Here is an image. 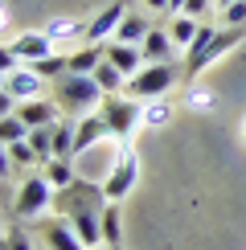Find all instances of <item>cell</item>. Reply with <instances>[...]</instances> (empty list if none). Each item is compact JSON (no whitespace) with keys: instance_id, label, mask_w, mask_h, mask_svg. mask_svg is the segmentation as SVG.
<instances>
[{"instance_id":"52a82bcc","label":"cell","mask_w":246,"mask_h":250,"mask_svg":"<svg viewBox=\"0 0 246 250\" xmlns=\"http://www.w3.org/2000/svg\"><path fill=\"white\" fill-rule=\"evenodd\" d=\"M127 13H131V8H127V0H115V4L99 8V17H90V25H86V37H82V41L107 45V41L119 33V25H123V17H127Z\"/></svg>"},{"instance_id":"836d02e7","label":"cell","mask_w":246,"mask_h":250,"mask_svg":"<svg viewBox=\"0 0 246 250\" xmlns=\"http://www.w3.org/2000/svg\"><path fill=\"white\" fill-rule=\"evenodd\" d=\"M242 140H246V119H242Z\"/></svg>"},{"instance_id":"7c38bea8","label":"cell","mask_w":246,"mask_h":250,"mask_svg":"<svg viewBox=\"0 0 246 250\" xmlns=\"http://www.w3.org/2000/svg\"><path fill=\"white\" fill-rule=\"evenodd\" d=\"M140 49H144V62H172L177 58V41H172L168 29H152L140 41Z\"/></svg>"},{"instance_id":"8fae6325","label":"cell","mask_w":246,"mask_h":250,"mask_svg":"<svg viewBox=\"0 0 246 250\" xmlns=\"http://www.w3.org/2000/svg\"><path fill=\"white\" fill-rule=\"evenodd\" d=\"M41 238H45V250H86V246H82V238H78V230L70 226V217L49 222Z\"/></svg>"},{"instance_id":"9c48e42d","label":"cell","mask_w":246,"mask_h":250,"mask_svg":"<svg viewBox=\"0 0 246 250\" xmlns=\"http://www.w3.org/2000/svg\"><path fill=\"white\" fill-rule=\"evenodd\" d=\"M8 45H13V54H17V58H25V62H41V58L54 54V37H49L45 29H29V33H17Z\"/></svg>"},{"instance_id":"ffe728a7","label":"cell","mask_w":246,"mask_h":250,"mask_svg":"<svg viewBox=\"0 0 246 250\" xmlns=\"http://www.w3.org/2000/svg\"><path fill=\"white\" fill-rule=\"evenodd\" d=\"M148 33H152L148 21H144L140 13H127V17H123V25H119V33L111 37V41H127V45H140V41L148 37Z\"/></svg>"},{"instance_id":"d4e9b609","label":"cell","mask_w":246,"mask_h":250,"mask_svg":"<svg viewBox=\"0 0 246 250\" xmlns=\"http://www.w3.org/2000/svg\"><path fill=\"white\" fill-rule=\"evenodd\" d=\"M184 107L197 111V115H205V111L218 107V95H213L209 86H189V95H184Z\"/></svg>"},{"instance_id":"44dd1931","label":"cell","mask_w":246,"mask_h":250,"mask_svg":"<svg viewBox=\"0 0 246 250\" xmlns=\"http://www.w3.org/2000/svg\"><path fill=\"white\" fill-rule=\"evenodd\" d=\"M168 123H172V103L164 95L144 103V127H168Z\"/></svg>"},{"instance_id":"d6986e66","label":"cell","mask_w":246,"mask_h":250,"mask_svg":"<svg viewBox=\"0 0 246 250\" xmlns=\"http://www.w3.org/2000/svg\"><path fill=\"white\" fill-rule=\"evenodd\" d=\"M168 33H172V41H177V49H189L193 41H197L201 25H197V17H184V13H177V21L168 25Z\"/></svg>"},{"instance_id":"4dcf8cb0","label":"cell","mask_w":246,"mask_h":250,"mask_svg":"<svg viewBox=\"0 0 246 250\" xmlns=\"http://www.w3.org/2000/svg\"><path fill=\"white\" fill-rule=\"evenodd\" d=\"M144 4H148L152 13H168V0H144Z\"/></svg>"},{"instance_id":"5bb4252c","label":"cell","mask_w":246,"mask_h":250,"mask_svg":"<svg viewBox=\"0 0 246 250\" xmlns=\"http://www.w3.org/2000/svg\"><path fill=\"white\" fill-rule=\"evenodd\" d=\"M95 82L102 86V95H119V90H127V74H123L115 62H107V58L95 66Z\"/></svg>"},{"instance_id":"2e32d148","label":"cell","mask_w":246,"mask_h":250,"mask_svg":"<svg viewBox=\"0 0 246 250\" xmlns=\"http://www.w3.org/2000/svg\"><path fill=\"white\" fill-rule=\"evenodd\" d=\"M86 25H90V21H78V17H49L45 21V33L54 41H70V37H86Z\"/></svg>"},{"instance_id":"e575fe53","label":"cell","mask_w":246,"mask_h":250,"mask_svg":"<svg viewBox=\"0 0 246 250\" xmlns=\"http://www.w3.org/2000/svg\"><path fill=\"white\" fill-rule=\"evenodd\" d=\"M107 250H123V246H107Z\"/></svg>"},{"instance_id":"83f0119b","label":"cell","mask_w":246,"mask_h":250,"mask_svg":"<svg viewBox=\"0 0 246 250\" xmlns=\"http://www.w3.org/2000/svg\"><path fill=\"white\" fill-rule=\"evenodd\" d=\"M4 250H33V238L25 230H17V226H8L4 230Z\"/></svg>"},{"instance_id":"8992f818","label":"cell","mask_w":246,"mask_h":250,"mask_svg":"<svg viewBox=\"0 0 246 250\" xmlns=\"http://www.w3.org/2000/svg\"><path fill=\"white\" fill-rule=\"evenodd\" d=\"M54 201H58V189L45 181V172H29L25 181H20V189H17L13 213L20 217V222H33V217H41Z\"/></svg>"},{"instance_id":"ba28073f","label":"cell","mask_w":246,"mask_h":250,"mask_svg":"<svg viewBox=\"0 0 246 250\" xmlns=\"http://www.w3.org/2000/svg\"><path fill=\"white\" fill-rule=\"evenodd\" d=\"M4 95L13 103H29V99H45V78L37 74L33 66L29 70H13V74H4Z\"/></svg>"},{"instance_id":"7402d4cb","label":"cell","mask_w":246,"mask_h":250,"mask_svg":"<svg viewBox=\"0 0 246 250\" xmlns=\"http://www.w3.org/2000/svg\"><path fill=\"white\" fill-rule=\"evenodd\" d=\"M29 140V123L17 115V111H8V115H0V144H20Z\"/></svg>"},{"instance_id":"1f68e13d","label":"cell","mask_w":246,"mask_h":250,"mask_svg":"<svg viewBox=\"0 0 246 250\" xmlns=\"http://www.w3.org/2000/svg\"><path fill=\"white\" fill-rule=\"evenodd\" d=\"M168 13H184V0H168Z\"/></svg>"},{"instance_id":"ac0fdd59","label":"cell","mask_w":246,"mask_h":250,"mask_svg":"<svg viewBox=\"0 0 246 250\" xmlns=\"http://www.w3.org/2000/svg\"><path fill=\"white\" fill-rule=\"evenodd\" d=\"M123 242V217H119V201L102 205V246H119Z\"/></svg>"},{"instance_id":"4316f807","label":"cell","mask_w":246,"mask_h":250,"mask_svg":"<svg viewBox=\"0 0 246 250\" xmlns=\"http://www.w3.org/2000/svg\"><path fill=\"white\" fill-rule=\"evenodd\" d=\"M4 152L13 156L17 164H37V168H41V156L33 152V144H29V140H20V144H4Z\"/></svg>"},{"instance_id":"6da1fadb","label":"cell","mask_w":246,"mask_h":250,"mask_svg":"<svg viewBox=\"0 0 246 250\" xmlns=\"http://www.w3.org/2000/svg\"><path fill=\"white\" fill-rule=\"evenodd\" d=\"M246 37V25H222V29H209V25H201V33H197V41H193L189 49H184V78H197V74H205V70L213 66L218 58H226L234 45Z\"/></svg>"},{"instance_id":"4fadbf2b","label":"cell","mask_w":246,"mask_h":250,"mask_svg":"<svg viewBox=\"0 0 246 250\" xmlns=\"http://www.w3.org/2000/svg\"><path fill=\"white\" fill-rule=\"evenodd\" d=\"M107 62H115L127 78L140 74V70L148 66V62H144V49L140 45H127V41H111V45H107Z\"/></svg>"},{"instance_id":"e0dca14e","label":"cell","mask_w":246,"mask_h":250,"mask_svg":"<svg viewBox=\"0 0 246 250\" xmlns=\"http://www.w3.org/2000/svg\"><path fill=\"white\" fill-rule=\"evenodd\" d=\"M102 58H107V45H95V41H86L78 54H70V70H74V74H95V66H99Z\"/></svg>"},{"instance_id":"484cf974","label":"cell","mask_w":246,"mask_h":250,"mask_svg":"<svg viewBox=\"0 0 246 250\" xmlns=\"http://www.w3.org/2000/svg\"><path fill=\"white\" fill-rule=\"evenodd\" d=\"M29 66H33V70H37V74L45 78V82H54V78H62V74L70 70V58H58V54H49V58H41V62H29Z\"/></svg>"},{"instance_id":"5b68a950","label":"cell","mask_w":246,"mask_h":250,"mask_svg":"<svg viewBox=\"0 0 246 250\" xmlns=\"http://www.w3.org/2000/svg\"><path fill=\"white\" fill-rule=\"evenodd\" d=\"M140 181V156H136V144L131 140H119V160L107 168V176H102V193H107V201H123L131 189H136Z\"/></svg>"},{"instance_id":"d6a6232c","label":"cell","mask_w":246,"mask_h":250,"mask_svg":"<svg viewBox=\"0 0 246 250\" xmlns=\"http://www.w3.org/2000/svg\"><path fill=\"white\" fill-rule=\"evenodd\" d=\"M213 4H218V8H226V4H234V0H213Z\"/></svg>"},{"instance_id":"7a4b0ae2","label":"cell","mask_w":246,"mask_h":250,"mask_svg":"<svg viewBox=\"0 0 246 250\" xmlns=\"http://www.w3.org/2000/svg\"><path fill=\"white\" fill-rule=\"evenodd\" d=\"M102 86L95 82V74H74V70H66L62 78H54V103L62 111H70V115H95L102 107Z\"/></svg>"},{"instance_id":"30bf717a","label":"cell","mask_w":246,"mask_h":250,"mask_svg":"<svg viewBox=\"0 0 246 250\" xmlns=\"http://www.w3.org/2000/svg\"><path fill=\"white\" fill-rule=\"evenodd\" d=\"M58 103L54 99H29V103H17V115L29 123V131L33 127H49V123H58Z\"/></svg>"},{"instance_id":"277c9868","label":"cell","mask_w":246,"mask_h":250,"mask_svg":"<svg viewBox=\"0 0 246 250\" xmlns=\"http://www.w3.org/2000/svg\"><path fill=\"white\" fill-rule=\"evenodd\" d=\"M99 115L107 119V127H111L115 140H131V131L144 127V103L131 99L127 90H119V95H107V99H102Z\"/></svg>"},{"instance_id":"f1b7e54d","label":"cell","mask_w":246,"mask_h":250,"mask_svg":"<svg viewBox=\"0 0 246 250\" xmlns=\"http://www.w3.org/2000/svg\"><path fill=\"white\" fill-rule=\"evenodd\" d=\"M222 25H246V0H234L222 8Z\"/></svg>"},{"instance_id":"603a6c76","label":"cell","mask_w":246,"mask_h":250,"mask_svg":"<svg viewBox=\"0 0 246 250\" xmlns=\"http://www.w3.org/2000/svg\"><path fill=\"white\" fill-rule=\"evenodd\" d=\"M58 123H62V119H58ZM58 123H49V127H33V131H29V144H33V152L41 156V164L54 160V127H58Z\"/></svg>"},{"instance_id":"cb8c5ba5","label":"cell","mask_w":246,"mask_h":250,"mask_svg":"<svg viewBox=\"0 0 246 250\" xmlns=\"http://www.w3.org/2000/svg\"><path fill=\"white\" fill-rule=\"evenodd\" d=\"M74 140H78V123H58L54 127V156H74Z\"/></svg>"},{"instance_id":"3957f363","label":"cell","mask_w":246,"mask_h":250,"mask_svg":"<svg viewBox=\"0 0 246 250\" xmlns=\"http://www.w3.org/2000/svg\"><path fill=\"white\" fill-rule=\"evenodd\" d=\"M181 78H184V74L172 66V62H148L140 74H131V78H127V95H131V99H140V103H148V99L168 95V90L177 86Z\"/></svg>"},{"instance_id":"f546056e","label":"cell","mask_w":246,"mask_h":250,"mask_svg":"<svg viewBox=\"0 0 246 250\" xmlns=\"http://www.w3.org/2000/svg\"><path fill=\"white\" fill-rule=\"evenodd\" d=\"M209 8V0H184V17H201Z\"/></svg>"},{"instance_id":"9a60e30c","label":"cell","mask_w":246,"mask_h":250,"mask_svg":"<svg viewBox=\"0 0 246 250\" xmlns=\"http://www.w3.org/2000/svg\"><path fill=\"white\" fill-rule=\"evenodd\" d=\"M41 172H45V181L54 185V189H66V185H74L82 172H74V164L66 160V156H54V160L41 164Z\"/></svg>"}]
</instances>
